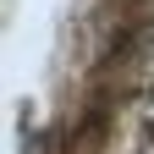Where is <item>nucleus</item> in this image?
Returning <instances> with one entry per match:
<instances>
[]
</instances>
